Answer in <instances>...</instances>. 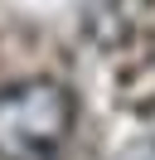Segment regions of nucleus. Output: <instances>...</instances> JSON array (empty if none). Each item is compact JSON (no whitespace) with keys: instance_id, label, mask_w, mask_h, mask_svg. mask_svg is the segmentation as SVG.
<instances>
[{"instance_id":"obj_1","label":"nucleus","mask_w":155,"mask_h":160,"mask_svg":"<svg viewBox=\"0 0 155 160\" xmlns=\"http://www.w3.org/2000/svg\"><path fill=\"white\" fill-rule=\"evenodd\" d=\"M78 102L53 78H19L0 88V160H53L68 146Z\"/></svg>"}]
</instances>
